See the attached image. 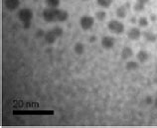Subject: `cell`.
<instances>
[{
  "instance_id": "277c9868",
  "label": "cell",
  "mask_w": 157,
  "mask_h": 128,
  "mask_svg": "<svg viewBox=\"0 0 157 128\" xmlns=\"http://www.w3.org/2000/svg\"><path fill=\"white\" fill-rule=\"evenodd\" d=\"M56 10L57 9H53V8L46 7L42 11V17H43V19L46 22H49V23L56 22Z\"/></svg>"
},
{
  "instance_id": "d6986e66",
  "label": "cell",
  "mask_w": 157,
  "mask_h": 128,
  "mask_svg": "<svg viewBox=\"0 0 157 128\" xmlns=\"http://www.w3.org/2000/svg\"><path fill=\"white\" fill-rule=\"evenodd\" d=\"M94 16H96V18L98 21H104V20L106 19V12L105 10H98L96 12Z\"/></svg>"
},
{
  "instance_id": "6da1fadb",
  "label": "cell",
  "mask_w": 157,
  "mask_h": 128,
  "mask_svg": "<svg viewBox=\"0 0 157 128\" xmlns=\"http://www.w3.org/2000/svg\"><path fill=\"white\" fill-rule=\"evenodd\" d=\"M107 29L110 33L115 35H121L122 33H124V25L121 21L117 19H113L107 23Z\"/></svg>"
},
{
  "instance_id": "7c38bea8",
  "label": "cell",
  "mask_w": 157,
  "mask_h": 128,
  "mask_svg": "<svg viewBox=\"0 0 157 128\" xmlns=\"http://www.w3.org/2000/svg\"><path fill=\"white\" fill-rule=\"evenodd\" d=\"M121 56L122 60H129L133 56V51H132V49L130 47H124L121 50Z\"/></svg>"
},
{
  "instance_id": "4fadbf2b",
  "label": "cell",
  "mask_w": 157,
  "mask_h": 128,
  "mask_svg": "<svg viewBox=\"0 0 157 128\" xmlns=\"http://www.w3.org/2000/svg\"><path fill=\"white\" fill-rule=\"evenodd\" d=\"M143 37L147 42H150V43H153L157 40V34H154V33L151 31H145L143 33Z\"/></svg>"
},
{
  "instance_id": "52a82bcc",
  "label": "cell",
  "mask_w": 157,
  "mask_h": 128,
  "mask_svg": "<svg viewBox=\"0 0 157 128\" xmlns=\"http://www.w3.org/2000/svg\"><path fill=\"white\" fill-rule=\"evenodd\" d=\"M4 6L8 11H15L20 6V0H4Z\"/></svg>"
},
{
  "instance_id": "f1b7e54d",
  "label": "cell",
  "mask_w": 157,
  "mask_h": 128,
  "mask_svg": "<svg viewBox=\"0 0 157 128\" xmlns=\"http://www.w3.org/2000/svg\"><path fill=\"white\" fill-rule=\"evenodd\" d=\"M156 96H157V92H156Z\"/></svg>"
},
{
  "instance_id": "603a6c76",
  "label": "cell",
  "mask_w": 157,
  "mask_h": 128,
  "mask_svg": "<svg viewBox=\"0 0 157 128\" xmlns=\"http://www.w3.org/2000/svg\"><path fill=\"white\" fill-rule=\"evenodd\" d=\"M150 0H136V2H138V3H141L143 4V5H146L147 3H149Z\"/></svg>"
},
{
  "instance_id": "484cf974",
  "label": "cell",
  "mask_w": 157,
  "mask_h": 128,
  "mask_svg": "<svg viewBox=\"0 0 157 128\" xmlns=\"http://www.w3.org/2000/svg\"><path fill=\"white\" fill-rule=\"evenodd\" d=\"M94 39H96V38H94H94H93V37H90V42H94V41H96V40H94Z\"/></svg>"
},
{
  "instance_id": "7402d4cb",
  "label": "cell",
  "mask_w": 157,
  "mask_h": 128,
  "mask_svg": "<svg viewBox=\"0 0 157 128\" xmlns=\"http://www.w3.org/2000/svg\"><path fill=\"white\" fill-rule=\"evenodd\" d=\"M37 38H44V36H45V32L42 30V29H39L38 31H37V33H36V35H35Z\"/></svg>"
},
{
  "instance_id": "ffe728a7",
  "label": "cell",
  "mask_w": 157,
  "mask_h": 128,
  "mask_svg": "<svg viewBox=\"0 0 157 128\" xmlns=\"http://www.w3.org/2000/svg\"><path fill=\"white\" fill-rule=\"evenodd\" d=\"M53 32L55 33V35L58 37V39L61 38L62 36H63V33H64V30H63V28H61L60 26H55L53 29Z\"/></svg>"
},
{
  "instance_id": "5b68a950",
  "label": "cell",
  "mask_w": 157,
  "mask_h": 128,
  "mask_svg": "<svg viewBox=\"0 0 157 128\" xmlns=\"http://www.w3.org/2000/svg\"><path fill=\"white\" fill-rule=\"evenodd\" d=\"M115 45V39L111 36H105L101 39V47L105 50H111Z\"/></svg>"
},
{
  "instance_id": "d4e9b609",
  "label": "cell",
  "mask_w": 157,
  "mask_h": 128,
  "mask_svg": "<svg viewBox=\"0 0 157 128\" xmlns=\"http://www.w3.org/2000/svg\"><path fill=\"white\" fill-rule=\"evenodd\" d=\"M153 105H154V107L157 109V96H156V98L153 100Z\"/></svg>"
},
{
  "instance_id": "44dd1931",
  "label": "cell",
  "mask_w": 157,
  "mask_h": 128,
  "mask_svg": "<svg viewBox=\"0 0 157 128\" xmlns=\"http://www.w3.org/2000/svg\"><path fill=\"white\" fill-rule=\"evenodd\" d=\"M144 8H145V5H143V4L138 3V2H136L133 6V9L135 12H142L144 11Z\"/></svg>"
},
{
  "instance_id": "8992f818",
  "label": "cell",
  "mask_w": 157,
  "mask_h": 128,
  "mask_svg": "<svg viewBox=\"0 0 157 128\" xmlns=\"http://www.w3.org/2000/svg\"><path fill=\"white\" fill-rule=\"evenodd\" d=\"M127 37L131 41H137L141 37V31L138 27H132L127 32Z\"/></svg>"
},
{
  "instance_id": "2e32d148",
  "label": "cell",
  "mask_w": 157,
  "mask_h": 128,
  "mask_svg": "<svg viewBox=\"0 0 157 128\" xmlns=\"http://www.w3.org/2000/svg\"><path fill=\"white\" fill-rule=\"evenodd\" d=\"M60 3H61V0H45L46 7L53 8V9H57V8H59Z\"/></svg>"
},
{
  "instance_id": "7a4b0ae2",
  "label": "cell",
  "mask_w": 157,
  "mask_h": 128,
  "mask_svg": "<svg viewBox=\"0 0 157 128\" xmlns=\"http://www.w3.org/2000/svg\"><path fill=\"white\" fill-rule=\"evenodd\" d=\"M33 11L30 9V8H21L19 11H18V19L21 21L23 24L24 23H27V22H31L32 19H33Z\"/></svg>"
},
{
  "instance_id": "ac0fdd59",
  "label": "cell",
  "mask_w": 157,
  "mask_h": 128,
  "mask_svg": "<svg viewBox=\"0 0 157 128\" xmlns=\"http://www.w3.org/2000/svg\"><path fill=\"white\" fill-rule=\"evenodd\" d=\"M137 24L139 27L141 28H145L149 25V20H148L146 17H144V16H141V17H139L138 20H137Z\"/></svg>"
},
{
  "instance_id": "e0dca14e",
  "label": "cell",
  "mask_w": 157,
  "mask_h": 128,
  "mask_svg": "<svg viewBox=\"0 0 157 128\" xmlns=\"http://www.w3.org/2000/svg\"><path fill=\"white\" fill-rule=\"evenodd\" d=\"M113 0H97L98 5L101 8H109L111 6Z\"/></svg>"
},
{
  "instance_id": "9a60e30c",
  "label": "cell",
  "mask_w": 157,
  "mask_h": 128,
  "mask_svg": "<svg viewBox=\"0 0 157 128\" xmlns=\"http://www.w3.org/2000/svg\"><path fill=\"white\" fill-rule=\"evenodd\" d=\"M74 52H75V54H77V55H78V56L82 55V54L85 53V45L81 42L76 43L75 46H74Z\"/></svg>"
},
{
  "instance_id": "30bf717a",
  "label": "cell",
  "mask_w": 157,
  "mask_h": 128,
  "mask_svg": "<svg viewBox=\"0 0 157 128\" xmlns=\"http://www.w3.org/2000/svg\"><path fill=\"white\" fill-rule=\"evenodd\" d=\"M44 39H45V42H46L47 44H54L57 41L58 37L55 35V33L53 32V30L51 29V30L47 31L46 33H45V36H44Z\"/></svg>"
},
{
  "instance_id": "8fae6325",
  "label": "cell",
  "mask_w": 157,
  "mask_h": 128,
  "mask_svg": "<svg viewBox=\"0 0 157 128\" xmlns=\"http://www.w3.org/2000/svg\"><path fill=\"white\" fill-rule=\"evenodd\" d=\"M115 15L119 19H124L127 16V8L124 5H121L115 10Z\"/></svg>"
},
{
  "instance_id": "83f0119b",
  "label": "cell",
  "mask_w": 157,
  "mask_h": 128,
  "mask_svg": "<svg viewBox=\"0 0 157 128\" xmlns=\"http://www.w3.org/2000/svg\"><path fill=\"white\" fill-rule=\"evenodd\" d=\"M82 1H89V0H82Z\"/></svg>"
},
{
  "instance_id": "5bb4252c",
  "label": "cell",
  "mask_w": 157,
  "mask_h": 128,
  "mask_svg": "<svg viewBox=\"0 0 157 128\" xmlns=\"http://www.w3.org/2000/svg\"><path fill=\"white\" fill-rule=\"evenodd\" d=\"M139 67V64L135 61H128L125 64V69L129 72H133L135 70H137Z\"/></svg>"
},
{
  "instance_id": "3957f363",
  "label": "cell",
  "mask_w": 157,
  "mask_h": 128,
  "mask_svg": "<svg viewBox=\"0 0 157 128\" xmlns=\"http://www.w3.org/2000/svg\"><path fill=\"white\" fill-rule=\"evenodd\" d=\"M94 25V19L90 15H82L80 18V26L82 30H90Z\"/></svg>"
},
{
  "instance_id": "cb8c5ba5",
  "label": "cell",
  "mask_w": 157,
  "mask_h": 128,
  "mask_svg": "<svg viewBox=\"0 0 157 128\" xmlns=\"http://www.w3.org/2000/svg\"><path fill=\"white\" fill-rule=\"evenodd\" d=\"M153 100H152V98H151L150 96L146 97V102H147V104H153Z\"/></svg>"
},
{
  "instance_id": "9c48e42d",
  "label": "cell",
  "mask_w": 157,
  "mask_h": 128,
  "mask_svg": "<svg viewBox=\"0 0 157 128\" xmlns=\"http://www.w3.org/2000/svg\"><path fill=\"white\" fill-rule=\"evenodd\" d=\"M149 58H150L149 53L145 50H140L137 54H136V59H137V61L141 64L147 62L148 60H149Z\"/></svg>"
},
{
  "instance_id": "4316f807",
  "label": "cell",
  "mask_w": 157,
  "mask_h": 128,
  "mask_svg": "<svg viewBox=\"0 0 157 128\" xmlns=\"http://www.w3.org/2000/svg\"><path fill=\"white\" fill-rule=\"evenodd\" d=\"M155 70H156V73H157V65H156V68H155Z\"/></svg>"
},
{
  "instance_id": "ba28073f",
  "label": "cell",
  "mask_w": 157,
  "mask_h": 128,
  "mask_svg": "<svg viewBox=\"0 0 157 128\" xmlns=\"http://www.w3.org/2000/svg\"><path fill=\"white\" fill-rule=\"evenodd\" d=\"M69 18V13L66 10L59 9L57 8L56 10V22H65Z\"/></svg>"
}]
</instances>
